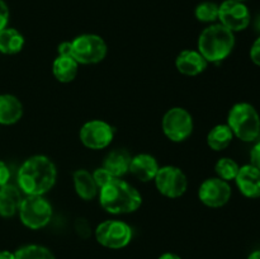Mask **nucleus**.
<instances>
[{"instance_id":"nucleus-1","label":"nucleus","mask_w":260,"mask_h":259,"mask_svg":"<svg viewBox=\"0 0 260 259\" xmlns=\"http://www.w3.org/2000/svg\"><path fill=\"white\" fill-rule=\"evenodd\" d=\"M56 179V165L45 155L28 157L18 169V187L25 196H45L52 189Z\"/></svg>"},{"instance_id":"nucleus-2","label":"nucleus","mask_w":260,"mask_h":259,"mask_svg":"<svg viewBox=\"0 0 260 259\" xmlns=\"http://www.w3.org/2000/svg\"><path fill=\"white\" fill-rule=\"evenodd\" d=\"M98 195L102 208L112 215L132 213L139 210L142 203L139 190L121 178H113L99 189Z\"/></svg>"},{"instance_id":"nucleus-3","label":"nucleus","mask_w":260,"mask_h":259,"mask_svg":"<svg viewBox=\"0 0 260 259\" xmlns=\"http://www.w3.org/2000/svg\"><path fill=\"white\" fill-rule=\"evenodd\" d=\"M198 52L207 62H221L235 47V36L221 23L205 28L198 37Z\"/></svg>"},{"instance_id":"nucleus-4","label":"nucleus","mask_w":260,"mask_h":259,"mask_svg":"<svg viewBox=\"0 0 260 259\" xmlns=\"http://www.w3.org/2000/svg\"><path fill=\"white\" fill-rule=\"evenodd\" d=\"M228 126L234 136L244 142L255 141L260 135V116L250 103H236L231 107L228 116Z\"/></svg>"},{"instance_id":"nucleus-5","label":"nucleus","mask_w":260,"mask_h":259,"mask_svg":"<svg viewBox=\"0 0 260 259\" xmlns=\"http://www.w3.org/2000/svg\"><path fill=\"white\" fill-rule=\"evenodd\" d=\"M108 47L101 36L84 33L70 41V56L79 65H93L106 58Z\"/></svg>"},{"instance_id":"nucleus-6","label":"nucleus","mask_w":260,"mask_h":259,"mask_svg":"<svg viewBox=\"0 0 260 259\" xmlns=\"http://www.w3.org/2000/svg\"><path fill=\"white\" fill-rule=\"evenodd\" d=\"M18 213L23 225L32 230H38L48 225L53 211L51 203L43 196H25Z\"/></svg>"},{"instance_id":"nucleus-7","label":"nucleus","mask_w":260,"mask_h":259,"mask_svg":"<svg viewBox=\"0 0 260 259\" xmlns=\"http://www.w3.org/2000/svg\"><path fill=\"white\" fill-rule=\"evenodd\" d=\"M193 127L192 114L182 107H173L162 116V132L173 142L185 141L192 135Z\"/></svg>"},{"instance_id":"nucleus-8","label":"nucleus","mask_w":260,"mask_h":259,"mask_svg":"<svg viewBox=\"0 0 260 259\" xmlns=\"http://www.w3.org/2000/svg\"><path fill=\"white\" fill-rule=\"evenodd\" d=\"M95 239L108 249H122L132 239V229L128 223L119 220H106L95 229Z\"/></svg>"},{"instance_id":"nucleus-9","label":"nucleus","mask_w":260,"mask_h":259,"mask_svg":"<svg viewBox=\"0 0 260 259\" xmlns=\"http://www.w3.org/2000/svg\"><path fill=\"white\" fill-rule=\"evenodd\" d=\"M156 189L168 198H179L187 192L188 178L180 168L174 165L160 167L154 179Z\"/></svg>"},{"instance_id":"nucleus-10","label":"nucleus","mask_w":260,"mask_h":259,"mask_svg":"<svg viewBox=\"0 0 260 259\" xmlns=\"http://www.w3.org/2000/svg\"><path fill=\"white\" fill-rule=\"evenodd\" d=\"M81 144L90 150L106 149L114 139V128L106 121L91 119L85 122L79 131Z\"/></svg>"},{"instance_id":"nucleus-11","label":"nucleus","mask_w":260,"mask_h":259,"mask_svg":"<svg viewBox=\"0 0 260 259\" xmlns=\"http://www.w3.org/2000/svg\"><path fill=\"white\" fill-rule=\"evenodd\" d=\"M250 12L243 2L225 0L218 5V20L233 33L240 32L250 24Z\"/></svg>"},{"instance_id":"nucleus-12","label":"nucleus","mask_w":260,"mask_h":259,"mask_svg":"<svg viewBox=\"0 0 260 259\" xmlns=\"http://www.w3.org/2000/svg\"><path fill=\"white\" fill-rule=\"evenodd\" d=\"M233 190L226 180L218 177L208 178L203 180L198 188V198L205 206L211 208H218L225 206L230 201Z\"/></svg>"},{"instance_id":"nucleus-13","label":"nucleus","mask_w":260,"mask_h":259,"mask_svg":"<svg viewBox=\"0 0 260 259\" xmlns=\"http://www.w3.org/2000/svg\"><path fill=\"white\" fill-rule=\"evenodd\" d=\"M236 185L241 195L248 198L260 197V170L253 164L240 167L235 178Z\"/></svg>"},{"instance_id":"nucleus-14","label":"nucleus","mask_w":260,"mask_h":259,"mask_svg":"<svg viewBox=\"0 0 260 259\" xmlns=\"http://www.w3.org/2000/svg\"><path fill=\"white\" fill-rule=\"evenodd\" d=\"M208 62L198 52V50H184L175 58V68L180 74L187 76H197L207 69Z\"/></svg>"},{"instance_id":"nucleus-15","label":"nucleus","mask_w":260,"mask_h":259,"mask_svg":"<svg viewBox=\"0 0 260 259\" xmlns=\"http://www.w3.org/2000/svg\"><path fill=\"white\" fill-rule=\"evenodd\" d=\"M159 168V163H157V160L152 155L139 154L136 156H132L128 172L135 178L146 183L155 179Z\"/></svg>"},{"instance_id":"nucleus-16","label":"nucleus","mask_w":260,"mask_h":259,"mask_svg":"<svg viewBox=\"0 0 260 259\" xmlns=\"http://www.w3.org/2000/svg\"><path fill=\"white\" fill-rule=\"evenodd\" d=\"M23 201V192L19 187L13 184H5L0 187V216L12 217L19 210Z\"/></svg>"},{"instance_id":"nucleus-17","label":"nucleus","mask_w":260,"mask_h":259,"mask_svg":"<svg viewBox=\"0 0 260 259\" xmlns=\"http://www.w3.org/2000/svg\"><path fill=\"white\" fill-rule=\"evenodd\" d=\"M22 116V102L13 94H0V124H14Z\"/></svg>"},{"instance_id":"nucleus-18","label":"nucleus","mask_w":260,"mask_h":259,"mask_svg":"<svg viewBox=\"0 0 260 259\" xmlns=\"http://www.w3.org/2000/svg\"><path fill=\"white\" fill-rule=\"evenodd\" d=\"M74 188L81 200L91 201L98 196L99 188L94 182V178L90 172L86 169H78L73 174Z\"/></svg>"},{"instance_id":"nucleus-19","label":"nucleus","mask_w":260,"mask_h":259,"mask_svg":"<svg viewBox=\"0 0 260 259\" xmlns=\"http://www.w3.org/2000/svg\"><path fill=\"white\" fill-rule=\"evenodd\" d=\"M131 159L132 156L126 150H113L107 155L102 167L108 170L114 178H121L128 173Z\"/></svg>"},{"instance_id":"nucleus-20","label":"nucleus","mask_w":260,"mask_h":259,"mask_svg":"<svg viewBox=\"0 0 260 259\" xmlns=\"http://www.w3.org/2000/svg\"><path fill=\"white\" fill-rule=\"evenodd\" d=\"M78 71L79 63L70 56L58 55L52 62V74L60 83H71L78 75Z\"/></svg>"},{"instance_id":"nucleus-21","label":"nucleus","mask_w":260,"mask_h":259,"mask_svg":"<svg viewBox=\"0 0 260 259\" xmlns=\"http://www.w3.org/2000/svg\"><path fill=\"white\" fill-rule=\"evenodd\" d=\"M24 37L14 28H4L0 30V52L4 55H15L24 47Z\"/></svg>"},{"instance_id":"nucleus-22","label":"nucleus","mask_w":260,"mask_h":259,"mask_svg":"<svg viewBox=\"0 0 260 259\" xmlns=\"http://www.w3.org/2000/svg\"><path fill=\"white\" fill-rule=\"evenodd\" d=\"M234 134L230 127L226 124H217L207 134V145L210 149L215 151H221L225 150L229 145L231 144L234 139Z\"/></svg>"},{"instance_id":"nucleus-23","label":"nucleus","mask_w":260,"mask_h":259,"mask_svg":"<svg viewBox=\"0 0 260 259\" xmlns=\"http://www.w3.org/2000/svg\"><path fill=\"white\" fill-rule=\"evenodd\" d=\"M15 259H55L52 251L37 244H29L18 249L14 253Z\"/></svg>"},{"instance_id":"nucleus-24","label":"nucleus","mask_w":260,"mask_h":259,"mask_svg":"<svg viewBox=\"0 0 260 259\" xmlns=\"http://www.w3.org/2000/svg\"><path fill=\"white\" fill-rule=\"evenodd\" d=\"M239 169H240L239 164L235 160L231 159V157H221V159L217 160L215 165V172L217 177L220 179L226 180V182L235 180Z\"/></svg>"},{"instance_id":"nucleus-25","label":"nucleus","mask_w":260,"mask_h":259,"mask_svg":"<svg viewBox=\"0 0 260 259\" xmlns=\"http://www.w3.org/2000/svg\"><path fill=\"white\" fill-rule=\"evenodd\" d=\"M194 15L197 20L202 23H213L218 19V5L213 2L200 3L194 10Z\"/></svg>"},{"instance_id":"nucleus-26","label":"nucleus","mask_w":260,"mask_h":259,"mask_svg":"<svg viewBox=\"0 0 260 259\" xmlns=\"http://www.w3.org/2000/svg\"><path fill=\"white\" fill-rule=\"evenodd\" d=\"M91 175H93L94 182H95V184L98 185L99 189H101V188H103L104 185L108 184V183L114 178L113 175H112L108 170L104 169L103 167L96 168V169L91 173Z\"/></svg>"},{"instance_id":"nucleus-27","label":"nucleus","mask_w":260,"mask_h":259,"mask_svg":"<svg viewBox=\"0 0 260 259\" xmlns=\"http://www.w3.org/2000/svg\"><path fill=\"white\" fill-rule=\"evenodd\" d=\"M8 22H9V8L4 0H0V30L7 28Z\"/></svg>"},{"instance_id":"nucleus-28","label":"nucleus","mask_w":260,"mask_h":259,"mask_svg":"<svg viewBox=\"0 0 260 259\" xmlns=\"http://www.w3.org/2000/svg\"><path fill=\"white\" fill-rule=\"evenodd\" d=\"M75 229L76 233H78L81 238H88V236L90 235V226H89L88 222H86L85 220H83V218L76 221Z\"/></svg>"},{"instance_id":"nucleus-29","label":"nucleus","mask_w":260,"mask_h":259,"mask_svg":"<svg viewBox=\"0 0 260 259\" xmlns=\"http://www.w3.org/2000/svg\"><path fill=\"white\" fill-rule=\"evenodd\" d=\"M250 58L256 66H260V36L254 41L250 48Z\"/></svg>"},{"instance_id":"nucleus-30","label":"nucleus","mask_w":260,"mask_h":259,"mask_svg":"<svg viewBox=\"0 0 260 259\" xmlns=\"http://www.w3.org/2000/svg\"><path fill=\"white\" fill-rule=\"evenodd\" d=\"M10 179V170L4 161L0 160V187L8 184Z\"/></svg>"},{"instance_id":"nucleus-31","label":"nucleus","mask_w":260,"mask_h":259,"mask_svg":"<svg viewBox=\"0 0 260 259\" xmlns=\"http://www.w3.org/2000/svg\"><path fill=\"white\" fill-rule=\"evenodd\" d=\"M250 164L260 170V141L256 142L250 151Z\"/></svg>"},{"instance_id":"nucleus-32","label":"nucleus","mask_w":260,"mask_h":259,"mask_svg":"<svg viewBox=\"0 0 260 259\" xmlns=\"http://www.w3.org/2000/svg\"><path fill=\"white\" fill-rule=\"evenodd\" d=\"M0 259H15L14 253H10L8 250H2L0 251Z\"/></svg>"},{"instance_id":"nucleus-33","label":"nucleus","mask_w":260,"mask_h":259,"mask_svg":"<svg viewBox=\"0 0 260 259\" xmlns=\"http://www.w3.org/2000/svg\"><path fill=\"white\" fill-rule=\"evenodd\" d=\"M159 259H182L179 255H177V254L174 253H164L160 255Z\"/></svg>"},{"instance_id":"nucleus-34","label":"nucleus","mask_w":260,"mask_h":259,"mask_svg":"<svg viewBox=\"0 0 260 259\" xmlns=\"http://www.w3.org/2000/svg\"><path fill=\"white\" fill-rule=\"evenodd\" d=\"M248 259H260V250H255L249 255Z\"/></svg>"},{"instance_id":"nucleus-35","label":"nucleus","mask_w":260,"mask_h":259,"mask_svg":"<svg viewBox=\"0 0 260 259\" xmlns=\"http://www.w3.org/2000/svg\"><path fill=\"white\" fill-rule=\"evenodd\" d=\"M258 27L260 28V18H259V19H258Z\"/></svg>"},{"instance_id":"nucleus-36","label":"nucleus","mask_w":260,"mask_h":259,"mask_svg":"<svg viewBox=\"0 0 260 259\" xmlns=\"http://www.w3.org/2000/svg\"><path fill=\"white\" fill-rule=\"evenodd\" d=\"M236 2H245V0H236Z\"/></svg>"}]
</instances>
